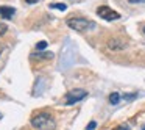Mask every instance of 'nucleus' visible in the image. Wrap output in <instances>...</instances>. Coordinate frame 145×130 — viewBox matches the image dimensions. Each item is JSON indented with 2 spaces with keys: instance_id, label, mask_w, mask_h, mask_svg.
Masks as SVG:
<instances>
[{
  "instance_id": "nucleus-17",
  "label": "nucleus",
  "mask_w": 145,
  "mask_h": 130,
  "mask_svg": "<svg viewBox=\"0 0 145 130\" xmlns=\"http://www.w3.org/2000/svg\"><path fill=\"white\" fill-rule=\"evenodd\" d=\"M2 52H3V47H2V46H0V55H2Z\"/></svg>"
},
{
  "instance_id": "nucleus-12",
  "label": "nucleus",
  "mask_w": 145,
  "mask_h": 130,
  "mask_svg": "<svg viewBox=\"0 0 145 130\" xmlns=\"http://www.w3.org/2000/svg\"><path fill=\"white\" fill-rule=\"evenodd\" d=\"M95 127H97V122H95V121H91V122L88 124V127H86V130H94Z\"/></svg>"
},
{
  "instance_id": "nucleus-1",
  "label": "nucleus",
  "mask_w": 145,
  "mask_h": 130,
  "mask_svg": "<svg viewBox=\"0 0 145 130\" xmlns=\"http://www.w3.org/2000/svg\"><path fill=\"white\" fill-rule=\"evenodd\" d=\"M31 125L36 130H55L56 129V122L50 116V113H38L36 116H33Z\"/></svg>"
},
{
  "instance_id": "nucleus-14",
  "label": "nucleus",
  "mask_w": 145,
  "mask_h": 130,
  "mask_svg": "<svg viewBox=\"0 0 145 130\" xmlns=\"http://www.w3.org/2000/svg\"><path fill=\"white\" fill-rule=\"evenodd\" d=\"M116 130H128V125H126V124H122V125H120V127H117Z\"/></svg>"
},
{
  "instance_id": "nucleus-13",
  "label": "nucleus",
  "mask_w": 145,
  "mask_h": 130,
  "mask_svg": "<svg viewBox=\"0 0 145 130\" xmlns=\"http://www.w3.org/2000/svg\"><path fill=\"white\" fill-rule=\"evenodd\" d=\"M136 96H137V94H136V92H134V94H125V96H123V97H125L126 100H131V99H134V97H136Z\"/></svg>"
},
{
  "instance_id": "nucleus-2",
  "label": "nucleus",
  "mask_w": 145,
  "mask_h": 130,
  "mask_svg": "<svg viewBox=\"0 0 145 130\" xmlns=\"http://www.w3.org/2000/svg\"><path fill=\"white\" fill-rule=\"evenodd\" d=\"M67 25L75 32H86V30L92 28L95 24L84 17H70V19H67Z\"/></svg>"
},
{
  "instance_id": "nucleus-7",
  "label": "nucleus",
  "mask_w": 145,
  "mask_h": 130,
  "mask_svg": "<svg viewBox=\"0 0 145 130\" xmlns=\"http://www.w3.org/2000/svg\"><path fill=\"white\" fill-rule=\"evenodd\" d=\"M31 58H44V60H50V58H53V53H52V52L38 50L36 53H31Z\"/></svg>"
},
{
  "instance_id": "nucleus-15",
  "label": "nucleus",
  "mask_w": 145,
  "mask_h": 130,
  "mask_svg": "<svg viewBox=\"0 0 145 130\" xmlns=\"http://www.w3.org/2000/svg\"><path fill=\"white\" fill-rule=\"evenodd\" d=\"M129 3H145V0H129Z\"/></svg>"
},
{
  "instance_id": "nucleus-16",
  "label": "nucleus",
  "mask_w": 145,
  "mask_h": 130,
  "mask_svg": "<svg viewBox=\"0 0 145 130\" xmlns=\"http://www.w3.org/2000/svg\"><path fill=\"white\" fill-rule=\"evenodd\" d=\"M25 2H27V3L31 5V3H36V2H39V0H25Z\"/></svg>"
},
{
  "instance_id": "nucleus-18",
  "label": "nucleus",
  "mask_w": 145,
  "mask_h": 130,
  "mask_svg": "<svg viewBox=\"0 0 145 130\" xmlns=\"http://www.w3.org/2000/svg\"><path fill=\"white\" fill-rule=\"evenodd\" d=\"M142 130H145V125H144V127H142Z\"/></svg>"
},
{
  "instance_id": "nucleus-6",
  "label": "nucleus",
  "mask_w": 145,
  "mask_h": 130,
  "mask_svg": "<svg viewBox=\"0 0 145 130\" xmlns=\"http://www.w3.org/2000/svg\"><path fill=\"white\" fill-rule=\"evenodd\" d=\"M14 13H16V10L13 7H0V16L3 19H13Z\"/></svg>"
},
{
  "instance_id": "nucleus-10",
  "label": "nucleus",
  "mask_w": 145,
  "mask_h": 130,
  "mask_svg": "<svg viewBox=\"0 0 145 130\" xmlns=\"http://www.w3.org/2000/svg\"><path fill=\"white\" fill-rule=\"evenodd\" d=\"M44 49H47V42L45 41H41L36 44V50H44Z\"/></svg>"
},
{
  "instance_id": "nucleus-19",
  "label": "nucleus",
  "mask_w": 145,
  "mask_h": 130,
  "mask_svg": "<svg viewBox=\"0 0 145 130\" xmlns=\"http://www.w3.org/2000/svg\"><path fill=\"white\" fill-rule=\"evenodd\" d=\"M144 33H145V25H144Z\"/></svg>"
},
{
  "instance_id": "nucleus-4",
  "label": "nucleus",
  "mask_w": 145,
  "mask_h": 130,
  "mask_svg": "<svg viewBox=\"0 0 145 130\" xmlns=\"http://www.w3.org/2000/svg\"><path fill=\"white\" fill-rule=\"evenodd\" d=\"M86 96H88V91H84V89H72V91H69L66 94V104L73 105V104H76V102L83 100Z\"/></svg>"
},
{
  "instance_id": "nucleus-11",
  "label": "nucleus",
  "mask_w": 145,
  "mask_h": 130,
  "mask_svg": "<svg viewBox=\"0 0 145 130\" xmlns=\"http://www.w3.org/2000/svg\"><path fill=\"white\" fill-rule=\"evenodd\" d=\"M7 30H8V25H7V24L0 22V36L5 35V33H7Z\"/></svg>"
},
{
  "instance_id": "nucleus-3",
  "label": "nucleus",
  "mask_w": 145,
  "mask_h": 130,
  "mask_svg": "<svg viewBox=\"0 0 145 130\" xmlns=\"http://www.w3.org/2000/svg\"><path fill=\"white\" fill-rule=\"evenodd\" d=\"M97 14L101 17V19H105V20H117V19H120V14L117 13V11H114L112 8H109V7H98L97 8Z\"/></svg>"
},
{
  "instance_id": "nucleus-5",
  "label": "nucleus",
  "mask_w": 145,
  "mask_h": 130,
  "mask_svg": "<svg viewBox=\"0 0 145 130\" xmlns=\"http://www.w3.org/2000/svg\"><path fill=\"white\" fill-rule=\"evenodd\" d=\"M108 49H109V50H114V52L123 50V49H125V42L120 41L119 38H111L109 41H108Z\"/></svg>"
},
{
  "instance_id": "nucleus-8",
  "label": "nucleus",
  "mask_w": 145,
  "mask_h": 130,
  "mask_svg": "<svg viewBox=\"0 0 145 130\" xmlns=\"http://www.w3.org/2000/svg\"><path fill=\"white\" fill-rule=\"evenodd\" d=\"M120 102V94L119 92H112V94L109 96V104L111 105H117Z\"/></svg>"
},
{
  "instance_id": "nucleus-9",
  "label": "nucleus",
  "mask_w": 145,
  "mask_h": 130,
  "mask_svg": "<svg viewBox=\"0 0 145 130\" xmlns=\"http://www.w3.org/2000/svg\"><path fill=\"white\" fill-rule=\"evenodd\" d=\"M52 10H59V11H66L67 10V5L66 3H52L50 5Z\"/></svg>"
}]
</instances>
